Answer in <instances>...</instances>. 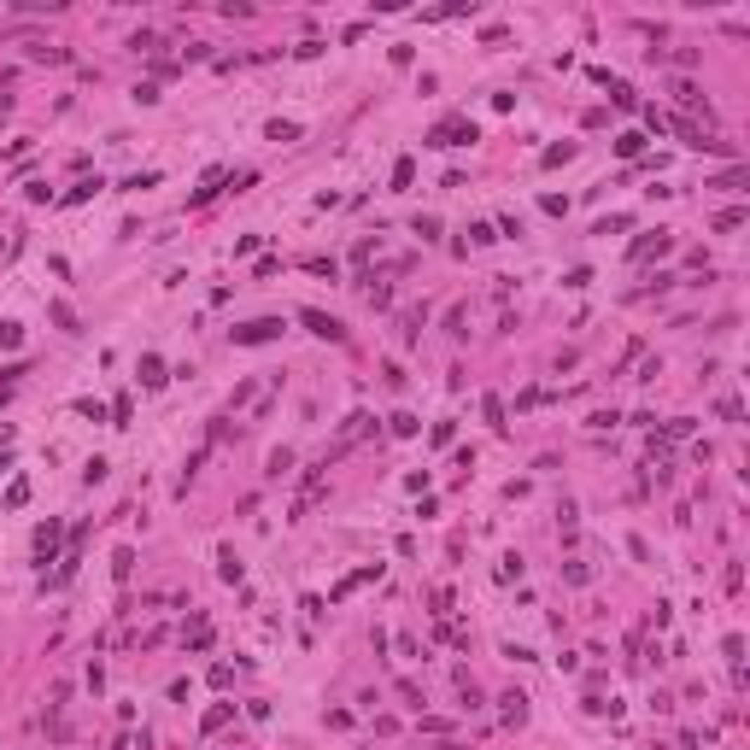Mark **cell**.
I'll list each match as a JSON object with an SVG mask.
<instances>
[{
	"label": "cell",
	"instance_id": "cell-1",
	"mask_svg": "<svg viewBox=\"0 0 750 750\" xmlns=\"http://www.w3.org/2000/svg\"><path fill=\"white\" fill-rule=\"evenodd\" d=\"M264 340H281V316H253L235 328V346H264Z\"/></svg>",
	"mask_w": 750,
	"mask_h": 750
},
{
	"label": "cell",
	"instance_id": "cell-2",
	"mask_svg": "<svg viewBox=\"0 0 750 750\" xmlns=\"http://www.w3.org/2000/svg\"><path fill=\"white\" fill-rule=\"evenodd\" d=\"M475 141V123H434L428 129V147H469Z\"/></svg>",
	"mask_w": 750,
	"mask_h": 750
},
{
	"label": "cell",
	"instance_id": "cell-3",
	"mask_svg": "<svg viewBox=\"0 0 750 750\" xmlns=\"http://www.w3.org/2000/svg\"><path fill=\"white\" fill-rule=\"evenodd\" d=\"M299 323H305V328H311V335H323V340H346V328L335 323V316H323V311H311V305H305V311H299Z\"/></svg>",
	"mask_w": 750,
	"mask_h": 750
},
{
	"label": "cell",
	"instance_id": "cell-4",
	"mask_svg": "<svg viewBox=\"0 0 750 750\" xmlns=\"http://www.w3.org/2000/svg\"><path fill=\"white\" fill-rule=\"evenodd\" d=\"M53 545H59V522L36 528V557H47V563H53Z\"/></svg>",
	"mask_w": 750,
	"mask_h": 750
},
{
	"label": "cell",
	"instance_id": "cell-5",
	"mask_svg": "<svg viewBox=\"0 0 750 750\" xmlns=\"http://www.w3.org/2000/svg\"><path fill=\"white\" fill-rule=\"evenodd\" d=\"M522 721H528V697L510 692V697H504V727H522Z\"/></svg>",
	"mask_w": 750,
	"mask_h": 750
},
{
	"label": "cell",
	"instance_id": "cell-6",
	"mask_svg": "<svg viewBox=\"0 0 750 750\" xmlns=\"http://www.w3.org/2000/svg\"><path fill=\"white\" fill-rule=\"evenodd\" d=\"M141 387H164V363H159L153 352L141 358Z\"/></svg>",
	"mask_w": 750,
	"mask_h": 750
},
{
	"label": "cell",
	"instance_id": "cell-7",
	"mask_svg": "<svg viewBox=\"0 0 750 750\" xmlns=\"http://www.w3.org/2000/svg\"><path fill=\"white\" fill-rule=\"evenodd\" d=\"M29 504V481H12L6 487V510H24Z\"/></svg>",
	"mask_w": 750,
	"mask_h": 750
},
{
	"label": "cell",
	"instance_id": "cell-8",
	"mask_svg": "<svg viewBox=\"0 0 750 750\" xmlns=\"http://www.w3.org/2000/svg\"><path fill=\"white\" fill-rule=\"evenodd\" d=\"M416 428H422V422H416V416H410V410H399V416H393V434H399V440H410V434H416Z\"/></svg>",
	"mask_w": 750,
	"mask_h": 750
},
{
	"label": "cell",
	"instance_id": "cell-9",
	"mask_svg": "<svg viewBox=\"0 0 750 750\" xmlns=\"http://www.w3.org/2000/svg\"><path fill=\"white\" fill-rule=\"evenodd\" d=\"M481 410H487V422H493V428H504V405H498V393L481 399Z\"/></svg>",
	"mask_w": 750,
	"mask_h": 750
},
{
	"label": "cell",
	"instance_id": "cell-10",
	"mask_svg": "<svg viewBox=\"0 0 750 750\" xmlns=\"http://www.w3.org/2000/svg\"><path fill=\"white\" fill-rule=\"evenodd\" d=\"M0 346H6V352H12V346H24V328L18 323H0Z\"/></svg>",
	"mask_w": 750,
	"mask_h": 750
},
{
	"label": "cell",
	"instance_id": "cell-11",
	"mask_svg": "<svg viewBox=\"0 0 750 750\" xmlns=\"http://www.w3.org/2000/svg\"><path fill=\"white\" fill-rule=\"evenodd\" d=\"M410 176H416V164L399 159V164H393V188H410Z\"/></svg>",
	"mask_w": 750,
	"mask_h": 750
},
{
	"label": "cell",
	"instance_id": "cell-12",
	"mask_svg": "<svg viewBox=\"0 0 750 750\" xmlns=\"http://www.w3.org/2000/svg\"><path fill=\"white\" fill-rule=\"evenodd\" d=\"M129 569H135V551H118V557H112V575H118V580H129Z\"/></svg>",
	"mask_w": 750,
	"mask_h": 750
},
{
	"label": "cell",
	"instance_id": "cell-13",
	"mask_svg": "<svg viewBox=\"0 0 750 750\" xmlns=\"http://www.w3.org/2000/svg\"><path fill=\"white\" fill-rule=\"evenodd\" d=\"M305 270H311V276H328V281H335V258H305Z\"/></svg>",
	"mask_w": 750,
	"mask_h": 750
},
{
	"label": "cell",
	"instance_id": "cell-14",
	"mask_svg": "<svg viewBox=\"0 0 750 750\" xmlns=\"http://www.w3.org/2000/svg\"><path fill=\"white\" fill-rule=\"evenodd\" d=\"M94 188H100V176H94V182H76V188H71V194H65V206H76V199H88Z\"/></svg>",
	"mask_w": 750,
	"mask_h": 750
}]
</instances>
